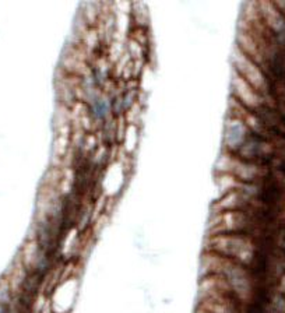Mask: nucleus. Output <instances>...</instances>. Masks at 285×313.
<instances>
[{"instance_id": "423d86ee", "label": "nucleus", "mask_w": 285, "mask_h": 313, "mask_svg": "<svg viewBox=\"0 0 285 313\" xmlns=\"http://www.w3.org/2000/svg\"><path fill=\"white\" fill-rule=\"evenodd\" d=\"M196 313H206V312H203V311H200V309H197V312Z\"/></svg>"}, {"instance_id": "f03ea898", "label": "nucleus", "mask_w": 285, "mask_h": 313, "mask_svg": "<svg viewBox=\"0 0 285 313\" xmlns=\"http://www.w3.org/2000/svg\"><path fill=\"white\" fill-rule=\"evenodd\" d=\"M232 72L241 76L246 83H249L256 91L270 98L271 95V84L268 81L263 69L243 55L236 46L232 51Z\"/></svg>"}, {"instance_id": "7ed1b4c3", "label": "nucleus", "mask_w": 285, "mask_h": 313, "mask_svg": "<svg viewBox=\"0 0 285 313\" xmlns=\"http://www.w3.org/2000/svg\"><path fill=\"white\" fill-rule=\"evenodd\" d=\"M231 97L235 98L238 102L247 108L249 111L256 112L260 108H263L264 105H273L268 102V98L262 95L259 91H256L253 87L249 83H246L241 76L232 72V80H231Z\"/></svg>"}, {"instance_id": "20e7f679", "label": "nucleus", "mask_w": 285, "mask_h": 313, "mask_svg": "<svg viewBox=\"0 0 285 313\" xmlns=\"http://www.w3.org/2000/svg\"><path fill=\"white\" fill-rule=\"evenodd\" d=\"M249 136L250 132L242 120L227 116L224 126V151L235 154Z\"/></svg>"}, {"instance_id": "f257e3e1", "label": "nucleus", "mask_w": 285, "mask_h": 313, "mask_svg": "<svg viewBox=\"0 0 285 313\" xmlns=\"http://www.w3.org/2000/svg\"><path fill=\"white\" fill-rule=\"evenodd\" d=\"M215 174H228L243 183H264L270 175V168L262 164L245 161L232 153L222 151L217 161Z\"/></svg>"}, {"instance_id": "39448f33", "label": "nucleus", "mask_w": 285, "mask_h": 313, "mask_svg": "<svg viewBox=\"0 0 285 313\" xmlns=\"http://www.w3.org/2000/svg\"><path fill=\"white\" fill-rule=\"evenodd\" d=\"M245 186V183L238 180L236 177L231 176L228 174H215V190H217V198L222 197L233 190H238ZM215 198V200H217Z\"/></svg>"}]
</instances>
